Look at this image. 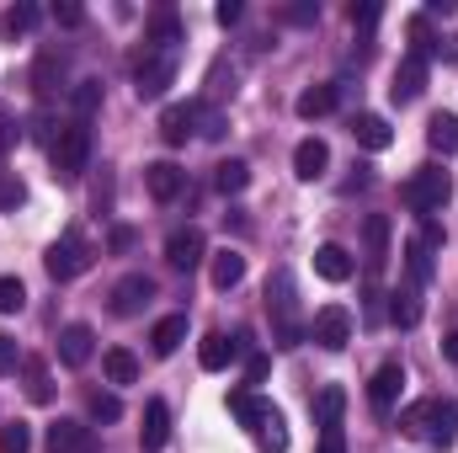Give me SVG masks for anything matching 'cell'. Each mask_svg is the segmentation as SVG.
Returning <instances> with one entry per match:
<instances>
[{"mask_svg":"<svg viewBox=\"0 0 458 453\" xmlns=\"http://www.w3.org/2000/svg\"><path fill=\"white\" fill-rule=\"evenodd\" d=\"M421 91H427V59H421V54H405V59H400V70H394V86H389V97L405 107V102H416Z\"/></svg>","mask_w":458,"mask_h":453,"instance_id":"cell-12","label":"cell"},{"mask_svg":"<svg viewBox=\"0 0 458 453\" xmlns=\"http://www.w3.org/2000/svg\"><path fill=\"white\" fill-rule=\"evenodd\" d=\"M315 16H320V5H310V0L304 5H288V21H299V27H310Z\"/></svg>","mask_w":458,"mask_h":453,"instance_id":"cell-47","label":"cell"},{"mask_svg":"<svg viewBox=\"0 0 458 453\" xmlns=\"http://www.w3.org/2000/svg\"><path fill=\"white\" fill-rule=\"evenodd\" d=\"M229 411H234V416H240L245 427H256V422H261V416L272 411V400H256V395H245V389H234V395H229Z\"/></svg>","mask_w":458,"mask_h":453,"instance_id":"cell-33","label":"cell"},{"mask_svg":"<svg viewBox=\"0 0 458 453\" xmlns=\"http://www.w3.org/2000/svg\"><path fill=\"white\" fill-rule=\"evenodd\" d=\"M192 123H198V102H176V107L160 113V139H165V144H187Z\"/></svg>","mask_w":458,"mask_h":453,"instance_id":"cell-19","label":"cell"},{"mask_svg":"<svg viewBox=\"0 0 458 453\" xmlns=\"http://www.w3.org/2000/svg\"><path fill=\"white\" fill-rule=\"evenodd\" d=\"M208 278H214V288H234L240 278H245V256L240 251H214V267H208Z\"/></svg>","mask_w":458,"mask_h":453,"instance_id":"cell-26","label":"cell"},{"mask_svg":"<svg viewBox=\"0 0 458 453\" xmlns=\"http://www.w3.org/2000/svg\"><path fill=\"white\" fill-rule=\"evenodd\" d=\"M400 427L405 432H416V438H432L437 449H448L458 432V400H443V395H432V400H416L405 416H400Z\"/></svg>","mask_w":458,"mask_h":453,"instance_id":"cell-2","label":"cell"},{"mask_svg":"<svg viewBox=\"0 0 458 453\" xmlns=\"http://www.w3.org/2000/svg\"><path fill=\"white\" fill-rule=\"evenodd\" d=\"M346 16H352V27H362V32H368V27H378V16H384V5H373V0H362V5H352Z\"/></svg>","mask_w":458,"mask_h":453,"instance_id":"cell-43","label":"cell"},{"mask_svg":"<svg viewBox=\"0 0 458 453\" xmlns=\"http://www.w3.org/2000/svg\"><path fill=\"white\" fill-rule=\"evenodd\" d=\"M64 86V48H38V59H32V91H38V102H48L54 91Z\"/></svg>","mask_w":458,"mask_h":453,"instance_id":"cell-8","label":"cell"},{"mask_svg":"<svg viewBox=\"0 0 458 453\" xmlns=\"http://www.w3.org/2000/svg\"><path fill=\"white\" fill-rule=\"evenodd\" d=\"M267 315H272V337L277 346H299L304 326H299V294H293V272H272L267 278Z\"/></svg>","mask_w":458,"mask_h":453,"instance_id":"cell-1","label":"cell"},{"mask_svg":"<svg viewBox=\"0 0 458 453\" xmlns=\"http://www.w3.org/2000/svg\"><path fill=\"white\" fill-rule=\"evenodd\" d=\"M400 389H405V368H400V363H384V368L368 379V406H373L378 416H389L394 400H400Z\"/></svg>","mask_w":458,"mask_h":453,"instance_id":"cell-9","label":"cell"},{"mask_svg":"<svg viewBox=\"0 0 458 453\" xmlns=\"http://www.w3.org/2000/svg\"><path fill=\"white\" fill-rule=\"evenodd\" d=\"M11 368H16V341L0 337V373H11Z\"/></svg>","mask_w":458,"mask_h":453,"instance_id":"cell-48","label":"cell"},{"mask_svg":"<svg viewBox=\"0 0 458 453\" xmlns=\"http://www.w3.org/2000/svg\"><path fill=\"white\" fill-rule=\"evenodd\" d=\"M48 160H54V176L75 182V176L86 171V160H91V123L70 117V123L59 128V139L48 144Z\"/></svg>","mask_w":458,"mask_h":453,"instance_id":"cell-3","label":"cell"},{"mask_svg":"<svg viewBox=\"0 0 458 453\" xmlns=\"http://www.w3.org/2000/svg\"><path fill=\"white\" fill-rule=\"evenodd\" d=\"M32 449V432H27V422H11V427H0V453H27Z\"/></svg>","mask_w":458,"mask_h":453,"instance_id":"cell-38","label":"cell"},{"mask_svg":"<svg viewBox=\"0 0 458 453\" xmlns=\"http://www.w3.org/2000/svg\"><path fill=\"white\" fill-rule=\"evenodd\" d=\"M128 245H133V229L117 225V229H113V251H128Z\"/></svg>","mask_w":458,"mask_h":453,"instance_id":"cell-50","label":"cell"},{"mask_svg":"<svg viewBox=\"0 0 458 453\" xmlns=\"http://www.w3.org/2000/svg\"><path fill=\"white\" fill-rule=\"evenodd\" d=\"M234 352H240V337L229 341L225 331H214V337H203V346H198V363H203L208 373H219V368L234 363Z\"/></svg>","mask_w":458,"mask_h":453,"instance_id":"cell-22","label":"cell"},{"mask_svg":"<svg viewBox=\"0 0 458 453\" xmlns=\"http://www.w3.org/2000/svg\"><path fill=\"white\" fill-rule=\"evenodd\" d=\"M149 299H155V283H149L144 272H133V278H123V283L113 288V315H123V321H128V315H139Z\"/></svg>","mask_w":458,"mask_h":453,"instance_id":"cell-13","label":"cell"},{"mask_svg":"<svg viewBox=\"0 0 458 453\" xmlns=\"http://www.w3.org/2000/svg\"><path fill=\"white\" fill-rule=\"evenodd\" d=\"M427 144L437 150V155H458V117L454 113H437L427 123Z\"/></svg>","mask_w":458,"mask_h":453,"instance_id":"cell-27","label":"cell"},{"mask_svg":"<svg viewBox=\"0 0 458 453\" xmlns=\"http://www.w3.org/2000/svg\"><path fill=\"white\" fill-rule=\"evenodd\" d=\"M389 321L405 326V331L421 321V299H416V288H394V294H389Z\"/></svg>","mask_w":458,"mask_h":453,"instance_id":"cell-29","label":"cell"},{"mask_svg":"<svg viewBox=\"0 0 458 453\" xmlns=\"http://www.w3.org/2000/svg\"><path fill=\"white\" fill-rule=\"evenodd\" d=\"M27 203V187L16 182V171H0V214H16Z\"/></svg>","mask_w":458,"mask_h":453,"instance_id":"cell-37","label":"cell"},{"mask_svg":"<svg viewBox=\"0 0 458 453\" xmlns=\"http://www.w3.org/2000/svg\"><path fill=\"white\" fill-rule=\"evenodd\" d=\"M192 133H203V139H219V133H225V113L198 102V123H192Z\"/></svg>","mask_w":458,"mask_h":453,"instance_id":"cell-40","label":"cell"},{"mask_svg":"<svg viewBox=\"0 0 458 453\" xmlns=\"http://www.w3.org/2000/svg\"><path fill=\"white\" fill-rule=\"evenodd\" d=\"M70 102H75V117H81V123H91V113L102 107V81H81V86L70 91Z\"/></svg>","mask_w":458,"mask_h":453,"instance_id":"cell-35","label":"cell"},{"mask_svg":"<svg viewBox=\"0 0 458 453\" xmlns=\"http://www.w3.org/2000/svg\"><path fill=\"white\" fill-rule=\"evenodd\" d=\"M54 21H59V27H81V21H86V11H81L75 0H64V5H54Z\"/></svg>","mask_w":458,"mask_h":453,"instance_id":"cell-44","label":"cell"},{"mask_svg":"<svg viewBox=\"0 0 458 453\" xmlns=\"http://www.w3.org/2000/svg\"><path fill=\"white\" fill-rule=\"evenodd\" d=\"M437 240H443V229L432 225H421V235H411L405 240V267H411V283H427L432 278V251H437Z\"/></svg>","mask_w":458,"mask_h":453,"instance_id":"cell-7","label":"cell"},{"mask_svg":"<svg viewBox=\"0 0 458 453\" xmlns=\"http://www.w3.org/2000/svg\"><path fill=\"white\" fill-rule=\"evenodd\" d=\"M310 337L320 341L326 352H342L346 341H352V315H346L342 304H326V310L315 315V326H310Z\"/></svg>","mask_w":458,"mask_h":453,"instance_id":"cell-10","label":"cell"},{"mask_svg":"<svg viewBox=\"0 0 458 453\" xmlns=\"http://www.w3.org/2000/svg\"><path fill=\"white\" fill-rule=\"evenodd\" d=\"M144 187H149V198H155V203H176V198H182V187H187V171H182V166H171V160H155V166H144Z\"/></svg>","mask_w":458,"mask_h":453,"instance_id":"cell-11","label":"cell"},{"mask_svg":"<svg viewBox=\"0 0 458 453\" xmlns=\"http://www.w3.org/2000/svg\"><path fill=\"white\" fill-rule=\"evenodd\" d=\"M362 240H368L362 261H368V272H378V267L389 261V219H384V214H373V219L362 225Z\"/></svg>","mask_w":458,"mask_h":453,"instance_id":"cell-20","label":"cell"},{"mask_svg":"<svg viewBox=\"0 0 458 453\" xmlns=\"http://www.w3.org/2000/svg\"><path fill=\"white\" fill-rule=\"evenodd\" d=\"M102 368H107L113 384H139V357H133L128 346H113V352L102 357Z\"/></svg>","mask_w":458,"mask_h":453,"instance_id":"cell-30","label":"cell"},{"mask_svg":"<svg viewBox=\"0 0 458 453\" xmlns=\"http://www.w3.org/2000/svg\"><path fill=\"white\" fill-rule=\"evenodd\" d=\"M91 427L86 422H54L48 427V453H91Z\"/></svg>","mask_w":458,"mask_h":453,"instance_id":"cell-17","label":"cell"},{"mask_svg":"<svg viewBox=\"0 0 458 453\" xmlns=\"http://www.w3.org/2000/svg\"><path fill=\"white\" fill-rule=\"evenodd\" d=\"M171 81H176V48H144V59L133 64V91H139V102L165 97Z\"/></svg>","mask_w":458,"mask_h":453,"instance_id":"cell-5","label":"cell"},{"mask_svg":"<svg viewBox=\"0 0 458 453\" xmlns=\"http://www.w3.org/2000/svg\"><path fill=\"white\" fill-rule=\"evenodd\" d=\"M165 261H171L176 272H192V267L203 261V229H176V235L165 240Z\"/></svg>","mask_w":458,"mask_h":453,"instance_id":"cell-15","label":"cell"},{"mask_svg":"<svg viewBox=\"0 0 458 453\" xmlns=\"http://www.w3.org/2000/svg\"><path fill=\"white\" fill-rule=\"evenodd\" d=\"M256 432V443H261V453H288V427H283V416H277V406L250 427Z\"/></svg>","mask_w":458,"mask_h":453,"instance_id":"cell-25","label":"cell"},{"mask_svg":"<svg viewBox=\"0 0 458 453\" xmlns=\"http://www.w3.org/2000/svg\"><path fill=\"white\" fill-rule=\"evenodd\" d=\"M182 341H187V315H165V321L149 331V346H155V357H171Z\"/></svg>","mask_w":458,"mask_h":453,"instance_id":"cell-24","label":"cell"},{"mask_svg":"<svg viewBox=\"0 0 458 453\" xmlns=\"http://www.w3.org/2000/svg\"><path fill=\"white\" fill-rule=\"evenodd\" d=\"M320 453H346L342 427H320Z\"/></svg>","mask_w":458,"mask_h":453,"instance_id":"cell-45","label":"cell"},{"mask_svg":"<svg viewBox=\"0 0 458 453\" xmlns=\"http://www.w3.org/2000/svg\"><path fill=\"white\" fill-rule=\"evenodd\" d=\"M91 352H97V331L91 326H64L59 331V357H64V368H86L91 363Z\"/></svg>","mask_w":458,"mask_h":453,"instance_id":"cell-14","label":"cell"},{"mask_svg":"<svg viewBox=\"0 0 458 453\" xmlns=\"http://www.w3.org/2000/svg\"><path fill=\"white\" fill-rule=\"evenodd\" d=\"M27 400L32 406H48L54 400V384H48V363L43 357H27Z\"/></svg>","mask_w":458,"mask_h":453,"instance_id":"cell-31","label":"cell"},{"mask_svg":"<svg viewBox=\"0 0 458 453\" xmlns=\"http://www.w3.org/2000/svg\"><path fill=\"white\" fill-rule=\"evenodd\" d=\"M214 16H219V27H234V21L245 16V5H240V0H225V5L214 11Z\"/></svg>","mask_w":458,"mask_h":453,"instance_id":"cell-46","label":"cell"},{"mask_svg":"<svg viewBox=\"0 0 458 453\" xmlns=\"http://www.w3.org/2000/svg\"><path fill=\"white\" fill-rule=\"evenodd\" d=\"M336 102H342L336 86H310L293 107H299V117H326V113H336Z\"/></svg>","mask_w":458,"mask_h":453,"instance_id":"cell-28","label":"cell"},{"mask_svg":"<svg viewBox=\"0 0 458 453\" xmlns=\"http://www.w3.org/2000/svg\"><path fill=\"white\" fill-rule=\"evenodd\" d=\"M352 139L362 144V150H389L394 144V133H389V123L378 113H362V117H352Z\"/></svg>","mask_w":458,"mask_h":453,"instance_id":"cell-21","label":"cell"},{"mask_svg":"<svg viewBox=\"0 0 458 453\" xmlns=\"http://www.w3.org/2000/svg\"><path fill=\"white\" fill-rule=\"evenodd\" d=\"M326 166H331V150H326V139H304V144L293 150V176H299V182H315V176H326Z\"/></svg>","mask_w":458,"mask_h":453,"instance_id":"cell-18","label":"cell"},{"mask_svg":"<svg viewBox=\"0 0 458 453\" xmlns=\"http://www.w3.org/2000/svg\"><path fill=\"white\" fill-rule=\"evenodd\" d=\"M117 416H123V400L97 389V395H91V422H117Z\"/></svg>","mask_w":458,"mask_h":453,"instance_id":"cell-42","label":"cell"},{"mask_svg":"<svg viewBox=\"0 0 458 453\" xmlns=\"http://www.w3.org/2000/svg\"><path fill=\"white\" fill-rule=\"evenodd\" d=\"M448 192H454L448 171H437V166H421L416 176H405V187H400V203H405L411 214H432V209H443V203H448Z\"/></svg>","mask_w":458,"mask_h":453,"instance_id":"cell-4","label":"cell"},{"mask_svg":"<svg viewBox=\"0 0 458 453\" xmlns=\"http://www.w3.org/2000/svg\"><path fill=\"white\" fill-rule=\"evenodd\" d=\"M32 21H38V11H32V5H16V11H5V16H0V32H5V38H16V32H27Z\"/></svg>","mask_w":458,"mask_h":453,"instance_id":"cell-41","label":"cell"},{"mask_svg":"<svg viewBox=\"0 0 458 453\" xmlns=\"http://www.w3.org/2000/svg\"><path fill=\"white\" fill-rule=\"evenodd\" d=\"M448 357H454V363H458V337H448Z\"/></svg>","mask_w":458,"mask_h":453,"instance_id":"cell-51","label":"cell"},{"mask_svg":"<svg viewBox=\"0 0 458 453\" xmlns=\"http://www.w3.org/2000/svg\"><path fill=\"white\" fill-rule=\"evenodd\" d=\"M245 379L261 384V379H267V357H250V363H245Z\"/></svg>","mask_w":458,"mask_h":453,"instance_id":"cell-49","label":"cell"},{"mask_svg":"<svg viewBox=\"0 0 458 453\" xmlns=\"http://www.w3.org/2000/svg\"><path fill=\"white\" fill-rule=\"evenodd\" d=\"M342 411H346V395L331 384V389H320V400H315V416H320V427H342Z\"/></svg>","mask_w":458,"mask_h":453,"instance_id":"cell-36","label":"cell"},{"mask_svg":"<svg viewBox=\"0 0 458 453\" xmlns=\"http://www.w3.org/2000/svg\"><path fill=\"white\" fill-rule=\"evenodd\" d=\"M43 267H48V278H54V283H70V278H81V272L91 267V245H86V235H81V229H64V235L48 245Z\"/></svg>","mask_w":458,"mask_h":453,"instance_id":"cell-6","label":"cell"},{"mask_svg":"<svg viewBox=\"0 0 458 453\" xmlns=\"http://www.w3.org/2000/svg\"><path fill=\"white\" fill-rule=\"evenodd\" d=\"M182 43V21L171 16V11H160L155 21H149V48H176Z\"/></svg>","mask_w":458,"mask_h":453,"instance_id":"cell-32","label":"cell"},{"mask_svg":"<svg viewBox=\"0 0 458 453\" xmlns=\"http://www.w3.org/2000/svg\"><path fill=\"white\" fill-rule=\"evenodd\" d=\"M27 304V288H21V278H0V315H16Z\"/></svg>","mask_w":458,"mask_h":453,"instance_id":"cell-39","label":"cell"},{"mask_svg":"<svg viewBox=\"0 0 458 453\" xmlns=\"http://www.w3.org/2000/svg\"><path fill=\"white\" fill-rule=\"evenodd\" d=\"M315 272H320L326 283H346L357 267H352V256H346L342 245H320V251H315Z\"/></svg>","mask_w":458,"mask_h":453,"instance_id":"cell-23","label":"cell"},{"mask_svg":"<svg viewBox=\"0 0 458 453\" xmlns=\"http://www.w3.org/2000/svg\"><path fill=\"white\" fill-rule=\"evenodd\" d=\"M214 182H219V192H225V198H234V192H245V187H250V166H245V160H225Z\"/></svg>","mask_w":458,"mask_h":453,"instance_id":"cell-34","label":"cell"},{"mask_svg":"<svg viewBox=\"0 0 458 453\" xmlns=\"http://www.w3.org/2000/svg\"><path fill=\"white\" fill-rule=\"evenodd\" d=\"M165 438H171V411H165V400H149V406H144V427H139V449L160 453Z\"/></svg>","mask_w":458,"mask_h":453,"instance_id":"cell-16","label":"cell"}]
</instances>
